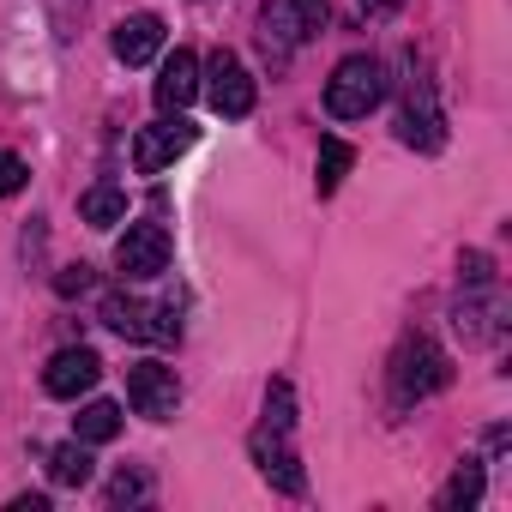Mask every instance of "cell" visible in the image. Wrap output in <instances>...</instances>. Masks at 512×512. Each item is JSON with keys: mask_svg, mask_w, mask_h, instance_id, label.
<instances>
[{"mask_svg": "<svg viewBox=\"0 0 512 512\" xmlns=\"http://www.w3.org/2000/svg\"><path fill=\"white\" fill-rule=\"evenodd\" d=\"M127 404H133L139 416H151V422H169L175 404H181L175 368H163V362H133V368H127Z\"/></svg>", "mask_w": 512, "mask_h": 512, "instance_id": "9", "label": "cell"}, {"mask_svg": "<svg viewBox=\"0 0 512 512\" xmlns=\"http://www.w3.org/2000/svg\"><path fill=\"white\" fill-rule=\"evenodd\" d=\"M260 428H278V434L296 428V392H290V380H272L266 386V422Z\"/></svg>", "mask_w": 512, "mask_h": 512, "instance_id": "19", "label": "cell"}, {"mask_svg": "<svg viewBox=\"0 0 512 512\" xmlns=\"http://www.w3.org/2000/svg\"><path fill=\"white\" fill-rule=\"evenodd\" d=\"M91 470H97V458H91L85 440H67V446L49 452V482H55V488H85Z\"/></svg>", "mask_w": 512, "mask_h": 512, "instance_id": "14", "label": "cell"}, {"mask_svg": "<svg viewBox=\"0 0 512 512\" xmlns=\"http://www.w3.org/2000/svg\"><path fill=\"white\" fill-rule=\"evenodd\" d=\"M151 97H157V109H163V115H175V109H187V103L199 97V61H193L187 49H175V55L163 61V73H157V85H151Z\"/></svg>", "mask_w": 512, "mask_h": 512, "instance_id": "13", "label": "cell"}, {"mask_svg": "<svg viewBox=\"0 0 512 512\" xmlns=\"http://www.w3.org/2000/svg\"><path fill=\"white\" fill-rule=\"evenodd\" d=\"M163 19L157 13H127L121 25H115V61L121 67H145V61H157L163 55Z\"/></svg>", "mask_w": 512, "mask_h": 512, "instance_id": "12", "label": "cell"}, {"mask_svg": "<svg viewBox=\"0 0 512 512\" xmlns=\"http://www.w3.org/2000/svg\"><path fill=\"white\" fill-rule=\"evenodd\" d=\"M115 434H121V404H109V398H97L73 416V440H85V446H103Z\"/></svg>", "mask_w": 512, "mask_h": 512, "instance_id": "15", "label": "cell"}, {"mask_svg": "<svg viewBox=\"0 0 512 512\" xmlns=\"http://www.w3.org/2000/svg\"><path fill=\"white\" fill-rule=\"evenodd\" d=\"M13 512H49V500H43V494H19Z\"/></svg>", "mask_w": 512, "mask_h": 512, "instance_id": "23", "label": "cell"}, {"mask_svg": "<svg viewBox=\"0 0 512 512\" xmlns=\"http://www.w3.org/2000/svg\"><path fill=\"white\" fill-rule=\"evenodd\" d=\"M193 139H199V127H193V121H181V109H175V115H163V121L139 127V139H133V169H139V175H157V169H169Z\"/></svg>", "mask_w": 512, "mask_h": 512, "instance_id": "6", "label": "cell"}, {"mask_svg": "<svg viewBox=\"0 0 512 512\" xmlns=\"http://www.w3.org/2000/svg\"><path fill=\"white\" fill-rule=\"evenodd\" d=\"M326 31V0H266V13H260V43L266 55H290L302 43H314Z\"/></svg>", "mask_w": 512, "mask_h": 512, "instance_id": "3", "label": "cell"}, {"mask_svg": "<svg viewBox=\"0 0 512 512\" xmlns=\"http://www.w3.org/2000/svg\"><path fill=\"white\" fill-rule=\"evenodd\" d=\"M398 7H404V0H362V13H374V19L380 13H398Z\"/></svg>", "mask_w": 512, "mask_h": 512, "instance_id": "24", "label": "cell"}, {"mask_svg": "<svg viewBox=\"0 0 512 512\" xmlns=\"http://www.w3.org/2000/svg\"><path fill=\"white\" fill-rule=\"evenodd\" d=\"M103 380V356L97 350H55L49 356V368H43V392L49 398H79V392H91Z\"/></svg>", "mask_w": 512, "mask_h": 512, "instance_id": "11", "label": "cell"}, {"mask_svg": "<svg viewBox=\"0 0 512 512\" xmlns=\"http://www.w3.org/2000/svg\"><path fill=\"white\" fill-rule=\"evenodd\" d=\"M398 139H404L410 151H440V145H446V115H440L428 79H410L404 109H398Z\"/></svg>", "mask_w": 512, "mask_h": 512, "instance_id": "5", "label": "cell"}, {"mask_svg": "<svg viewBox=\"0 0 512 512\" xmlns=\"http://www.w3.org/2000/svg\"><path fill=\"white\" fill-rule=\"evenodd\" d=\"M25 181H31V169H25L13 151H0V199H7V193H19Z\"/></svg>", "mask_w": 512, "mask_h": 512, "instance_id": "21", "label": "cell"}, {"mask_svg": "<svg viewBox=\"0 0 512 512\" xmlns=\"http://www.w3.org/2000/svg\"><path fill=\"white\" fill-rule=\"evenodd\" d=\"M350 163H356V151H350L338 133H332V139H320V175H314V181H320V193H338V181L350 175Z\"/></svg>", "mask_w": 512, "mask_h": 512, "instance_id": "17", "label": "cell"}, {"mask_svg": "<svg viewBox=\"0 0 512 512\" xmlns=\"http://www.w3.org/2000/svg\"><path fill=\"white\" fill-rule=\"evenodd\" d=\"M380 97H386V67L374 55H350L326 79V115L332 121H362L368 109H380Z\"/></svg>", "mask_w": 512, "mask_h": 512, "instance_id": "1", "label": "cell"}, {"mask_svg": "<svg viewBox=\"0 0 512 512\" xmlns=\"http://www.w3.org/2000/svg\"><path fill=\"white\" fill-rule=\"evenodd\" d=\"M103 326H115L121 338L133 344H175L181 338V320H175V302H139V296H103Z\"/></svg>", "mask_w": 512, "mask_h": 512, "instance_id": "4", "label": "cell"}, {"mask_svg": "<svg viewBox=\"0 0 512 512\" xmlns=\"http://www.w3.org/2000/svg\"><path fill=\"white\" fill-rule=\"evenodd\" d=\"M115 266H121V278H133V284L163 278V272H169V229H163V223H133V229L121 235V247H115Z\"/></svg>", "mask_w": 512, "mask_h": 512, "instance_id": "7", "label": "cell"}, {"mask_svg": "<svg viewBox=\"0 0 512 512\" xmlns=\"http://www.w3.org/2000/svg\"><path fill=\"white\" fill-rule=\"evenodd\" d=\"M446 380H452V362H446V350L434 338L416 332V338L398 344V356H392V404H422Z\"/></svg>", "mask_w": 512, "mask_h": 512, "instance_id": "2", "label": "cell"}, {"mask_svg": "<svg viewBox=\"0 0 512 512\" xmlns=\"http://www.w3.org/2000/svg\"><path fill=\"white\" fill-rule=\"evenodd\" d=\"M253 464H260V476H266L278 494H302V488H308V470H302V458L290 452V434H278V428H260V434H253Z\"/></svg>", "mask_w": 512, "mask_h": 512, "instance_id": "10", "label": "cell"}, {"mask_svg": "<svg viewBox=\"0 0 512 512\" xmlns=\"http://www.w3.org/2000/svg\"><path fill=\"white\" fill-rule=\"evenodd\" d=\"M85 284H91V266H73V272L55 284V290H61V296H73V290H85Z\"/></svg>", "mask_w": 512, "mask_h": 512, "instance_id": "22", "label": "cell"}, {"mask_svg": "<svg viewBox=\"0 0 512 512\" xmlns=\"http://www.w3.org/2000/svg\"><path fill=\"white\" fill-rule=\"evenodd\" d=\"M476 500H482V464L452 470V482L440 488V512H458V506H476Z\"/></svg>", "mask_w": 512, "mask_h": 512, "instance_id": "18", "label": "cell"}, {"mask_svg": "<svg viewBox=\"0 0 512 512\" xmlns=\"http://www.w3.org/2000/svg\"><path fill=\"white\" fill-rule=\"evenodd\" d=\"M151 494V482H145V470H121L115 482H109V506H127V500H145Z\"/></svg>", "mask_w": 512, "mask_h": 512, "instance_id": "20", "label": "cell"}, {"mask_svg": "<svg viewBox=\"0 0 512 512\" xmlns=\"http://www.w3.org/2000/svg\"><path fill=\"white\" fill-rule=\"evenodd\" d=\"M79 217H85L91 229H115V223L127 217V193H121V187H109V181H97V187L79 199Z\"/></svg>", "mask_w": 512, "mask_h": 512, "instance_id": "16", "label": "cell"}, {"mask_svg": "<svg viewBox=\"0 0 512 512\" xmlns=\"http://www.w3.org/2000/svg\"><path fill=\"white\" fill-rule=\"evenodd\" d=\"M199 91H205V103H211L217 115H229V121H241V115L253 109V79H247V67H241L229 49H217V55H211V67H205Z\"/></svg>", "mask_w": 512, "mask_h": 512, "instance_id": "8", "label": "cell"}]
</instances>
